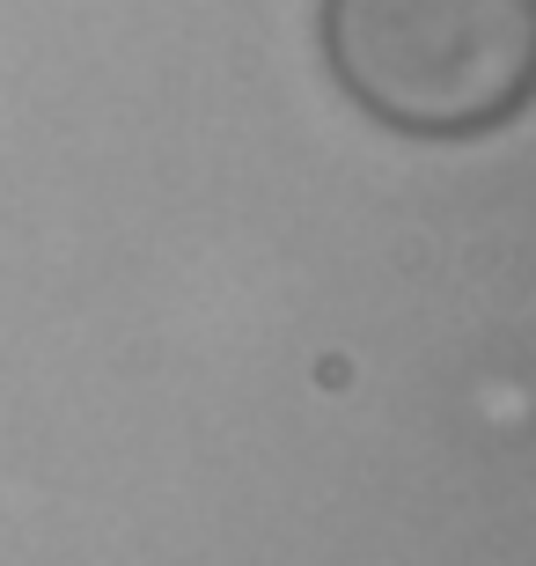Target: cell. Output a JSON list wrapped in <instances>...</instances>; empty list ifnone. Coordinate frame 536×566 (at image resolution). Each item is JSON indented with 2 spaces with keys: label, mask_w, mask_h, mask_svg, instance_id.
Masks as SVG:
<instances>
[{
  "label": "cell",
  "mask_w": 536,
  "mask_h": 566,
  "mask_svg": "<svg viewBox=\"0 0 536 566\" xmlns=\"http://www.w3.org/2000/svg\"><path fill=\"white\" fill-rule=\"evenodd\" d=\"M330 82L412 140H477L536 104V0H324Z\"/></svg>",
  "instance_id": "obj_1"
}]
</instances>
